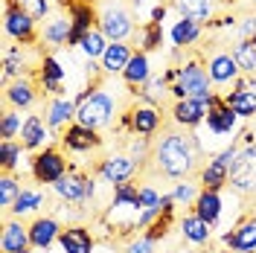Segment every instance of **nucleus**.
<instances>
[{
  "mask_svg": "<svg viewBox=\"0 0 256 253\" xmlns=\"http://www.w3.org/2000/svg\"><path fill=\"white\" fill-rule=\"evenodd\" d=\"M204 152L195 140L192 131L184 128H163L160 137L154 140L152 148V172L163 174L169 180H186L192 174H198V169L204 166Z\"/></svg>",
  "mask_w": 256,
  "mask_h": 253,
  "instance_id": "f257e3e1",
  "label": "nucleus"
},
{
  "mask_svg": "<svg viewBox=\"0 0 256 253\" xmlns=\"http://www.w3.org/2000/svg\"><path fill=\"white\" fill-rule=\"evenodd\" d=\"M76 122L94 128V131H105V128H114L116 120H120V102L116 96L111 94V88L102 79H90V84L76 94Z\"/></svg>",
  "mask_w": 256,
  "mask_h": 253,
  "instance_id": "f03ea898",
  "label": "nucleus"
},
{
  "mask_svg": "<svg viewBox=\"0 0 256 253\" xmlns=\"http://www.w3.org/2000/svg\"><path fill=\"white\" fill-rule=\"evenodd\" d=\"M169 96H172V102L175 99H201L210 108L222 102V94H216V84L201 58H186L184 64H178V82L169 84Z\"/></svg>",
  "mask_w": 256,
  "mask_h": 253,
  "instance_id": "7ed1b4c3",
  "label": "nucleus"
},
{
  "mask_svg": "<svg viewBox=\"0 0 256 253\" xmlns=\"http://www.w3.org/2000/svg\"><path fill=\"white\" fill-rule=\"evenodd\" d=\"M99 32L108 38V41H128L134 30H137V24H134V9L126 6V3H120V0H105L102 6H99Z\"/></svg>",
  "mask_w": 256,
  "mask_h": 253,
  "instance_id": "20e7f679",
  "label": "nucleus"
},
{
  "mask_svg": "<svg viewBox=\"0 0 256 253\" xmlns=\"http://www.w3.org/2000/svg\"><path fill=\"white\" fill-rule=\"evenodd\" d=\"M52 195L58 198V204H73V206H84L88 201L96 198V178L88 172L76 169L70 163V172L64 174L62 180H56L52 186Z\"/></svg>",
  "mask_w": 256,
  "mask_h": 253,
  "instance_id": "39448f33",
  "label": "nucleus"
},
{
  "mask_svg": "<svg viewBox=\"0 0 256 253\" xmlns=\"http://www.w3.org/2000/svg\"><path fill=\"white\" fill-rule=\"evenodd\" d=\"M67 172H70V160L64 158V152L58 146H47L44 152L32 154V160H30L32 180L41 184V186H52V184L62 180Z\"/></svg>",
  "mask_w": 256,
  "mask_h": 253,
  "instance_id": "423d86ee",
  "label": "nucleus"
},
{
  "mask_svg": "<svg viewBox=\"0 0 256 253\" xmlns=\"http://www.w3.org/2000/svg\"><path fill=\"white\" fill-rule=\"evenodd\" d=\"M140 172H143V166L131 158L128 152H111V154H105V158L96 163V174H99V180L108 184L111 190L114 186H120V184L134 180Z\"/></svg>",
  "mask_w": 256,
  "mask_h": 253,
  "instance_id": "0eeeda50",
  "label": "nucleus"
},
{
  "mask_svg": "<svg viewBox=\"0 0 256 253\" xmlns=\"http://www.w3.org/2000/svg\"><path fill=\"white\" fill-rule=\"evenodd\" d=\"M128 116V134L131 137H146V140H152L158 131H163V108L158 105H148V102H134V105H128L122 108Z\"/></svg>",
  "mask_w": 256,
  "mask_h": 253,
  "instance_id": "6e6552de",
  "label": "nucleus"
},
{
  "mask_svg": "<svg viewBox=\"0 0 256 253\" xmlns=\"http://www.w3.org/2000/svg\"><path fill=\"white\" fill-rule=\"evenodd\" d=\"M230 190L236 195H256V142L242 146L239 158L230 169Z\"/></svg>",
  "mask_w": 256,
  "mask_h": 253,
  "instance_id": "1a4fd4ad",
  "label": "nucleus"
},
{
  "mask_svg": "<svg viewBox=\"0 0 256 253\" xmlns=\"http://www.w3.org/2000/svg\"><path fill=\"white\" fill-rule=\"evenodd\" d=\"M41 58H44V56L30 52V47H24V44L6 47V52H3V79L15 82V79H26L30 73H38Z\"/></svg>",
  "mask_w": 256,
  "mask_h": 253,
  "instance_id": "9d476101",
  "label": "nucleus"
},
{
  "mask_svg": "<svg viewBox=\"0 0 256 253\" xmlns=\"http://www.w3.org/2000/svg\"><path fill=\"white\" fill-rule=\"evenodd\" d=\"M35 82H38V88H41V94L44 96H67V88H64V82H67V67L58 62V56H52V52H44V58H41V67H38V73H35Z\"/></svg>",
  "mask_w": 256,
  "mask_h": 253,
  "instance_id": "9b49d317",
  "label": "nucleus"
},
{
  "mask_svg": "<svg viewBox=\"0 0 256 253\" xmlns=\"http://www.w3.org/2000/svg\"><path fill=\"white\" fill-rule=\"evenodd\" d=\"M35 18H30L26 12H20L18 6H12L9 0H6V12H3V32H6V38H12L15 44H24V47H30L38 41V32H35Z\"/></svg>",
  "mask_w": 256,
  "mask_h": 253,
  "instance_id": "f8f14e48",
  "label": "nucleus"
},
{
  "mask_svg": "<svg viewBox=\"0 0 256 253\" xmlns=\"http://www.w3.org/2000/svg\"><path fill=\"white\" fill-rule=\"evenodd\" d=\"M58 140H62V148H67L70 154H90V152H99L102 142H105L99 131L82 126V122L67 126L62 134H58Z\"/></svg>",
  "mask_w": 256,
  "mask_h": 253,
  "instance_id": "ddd939ff",
  "label": "nucleus"
},
{
  "mask_svg": "<svg viewBox=\"0 0 256 253\" xmlns=\"http://www.w3.org/2000/svg\"><path fill=\"white\" fill-rule=\"evenodd\" d=\"M207 114L210 105L201 99H175L169 108V122L175 128H184V131H195V128L204 126Z\"/></svg>",
  "mask_w": 256,
  "mask_h": 253,
  "instance_id": "4468645a",
  "label": "nucleus"
},
{
  "mask_svg": "<svg viewBox=\"0 0 256 253\" xmlns=\"http://www.w3.org/2000/svg\"><path fill=\"white\" fill-rule=\"evenodd\" d=\"M239 122L242 120L236 116V111L224 102V96H222V102L210 108L201 131H207V134H212V137H222L224 142H233V134L239 131Z\"/></svg>",
  "mask_w": 256,
  "mask_h": 253,
  "instance_id": "2eb2a0df",
  "label": "nucleus"
},
{
  "mask_svg": "<svg viewBox=\"0 0 256 253\" xmlns=\"http://www.w3.org/2000/svg\"><path fill=\"white\" fill-rule=\"evenodd\" d=\"M204 64H207V73L216 88H227V84H236L242 79V70L230 50H212Z\"/></svg>",
  "mask_w": 256,
  "mask_h": 253,
  "instance_id": "dca6fc26",
  "label": "nucleus"
},
{
  "mask_svg": "<svg viewBox=\"0 0 256 253\" xmlns=\"http://www.w3.org/2000/svg\"><path fill=\"white\" fill-rule=\"evenodd\" d=\"M52 128L47 126V120L41 116V114H26V120H24V128H20V146L30 152V154H38V152H44L52 140Z\"/></svg>",
  "mask_w": 256,
  "mask_h": 253,
  "instance_id": "f3484780",
  "label": "nucleus"
},
{
  "mask_svg": "<svg viewBox=\"0 0 256 253\" xmlns=\"http://www.w3.org/2000/svg\"><path fill=\"white\" fill-rule=\"evenodd\" d=\"M222 248L233 253H256V218L248 216L222 233Z\"/></svg>",
  "mask_w": 256,
  "mask_h": 253,
  "instance_id": "a211bd4d",
  "label": "nucleus"
},
{
  "mask_svg": "<svg viewBox=\"0 0 256 253\" xmlns=\"http://www.w3.org/2000/svg\"><path fill=\"white\" fill-rule=\"evenodd\" d=\"M64 224L56 218V216H35L30 218V242H32V250H50L52 244H58L62 238Z\"/></svg>",
  "mask_w": 256,
  "mask_h": 253,
  "instance_id": "6ab92c4d",
  "label": "nucleus"
},
{
  "mask_svg": "<svg viewBox=\"0 0 256 253\" xmlns=\"http://www.w3.org/2000/svg\"><path fill=\"white\" fill-rule=\"evenodd\" d=\"M67 15H70V20H73V32H70L67 47L79 50L82 38H84L90 30H96V24H99V9L90 6V3H79V0H73L70 9H67Z\"/></svg>",
  "mask_w": 256,
  "mask_h": 253,
  "instance_id": "aec40b11",
  "label": "nucleus"
},
{
  "mask_svg": "<svg viewBox=\"0 0 256 253\" xmlns=\"http://www.w3.org/2000/svg\"><path fill=\"white\" fill-rule=\"evenodd\" d=\"M24 250H32L30 224L6 216L3 227H0V253H24Z\"/></svg>",
  "mask_w": 256,
  "mask_h": 253,
  "instance_id": "412c9836",
  "label": "nucleus"
},
{
  "mask_svg": "<svg viewBox=\"0 0 256 253\" xmlns=\"http://www.w3.org/2000/svg\"><path fill=\"white\" fill-rule=\"evenodd\" d=\"M38 82H32L30 76L26 79H15V82H6V90H3V102L6 108H15V111H30L32 105L38 102Z\"/></svg>",
  "mask_w": 256,
  "mask_h": 253,
  "instance_id": "4be33fe9",
  "label": "nucleus"
},
{
  "mask_svg": "<svg viewBox=\"0 0 256 253\" xmlns=\"http://www.w3.org/2000/svg\"><path fill=\"white\" fill-rule=\"evenodd\" d=\"M76 108H79L76 96H52L47 102V108H44V120L56 134H62L67 126L76 122Z\"/></svg>",
  "mask_w": 256,
  "mask_h": 253,
  "instance_id": "5701e85b",
  "label": "nucleus"
},
{
  "mask_svg": "<svg viewBox=\"0 0 256 253\" xmlns=\"http://www.w3.org/2000/svg\"><path fill=\"white\" fill-rule=\"evenodd\" d=\"M44 206H47V192L35 184H24V190L18 195L15 206H12V218H35V216H44Z\"/></svg>",
  "mask_w": 256,
  "mask_h": 253,
  "instance_id": "b1692460",
  "label": "nucleus"
},
{
  "mask_svg": "<svg viewBox=\"0 0 256 253\" xmlns=\"http://www.w3.org/2000/svg\"><path fill=\"white\" fill-rule=\"evenodd\" d=\"M178 233L192 248H210L212 244V224H207L195 212H186V216L178 218Z\"/></svg>",
  "mask_w": 256,
  "mask_h": 253,
  "instance_id": "393cba45",
  "label": "nucleus"
},
{
  "mask_svg": "<svg viewBox=\"0 0 256 253\" xmlns=\"http://www.w3.org/2000/svg\"><path fill=\"white\" fill-rule=\"evenodd\" d=\"M58 248H62V253H96L99 242L90 233V227H84V224H67L62 230Z\"/></svg>",
  "mask_w": 256,
  "mask_h": 253,
  "instance_id": "a878e982",
  "label": "nucleus"
},
{
  "mask_svg": "<svg viewBox=\"0 0 256 253\" xmlns=\"http://www.w3.org/2000/svg\"><path fill=\"white\" fill-rule=\"evenodd\" d=\"M224 102L236 111L239 120H256V94L248 88V79L244 76L233 84V90L224 94Z\"/></svg>",
  "mask_w": 256,
  "mask_h": 253,
  "instance_id": "bb28decb",
  "label": "nucleus"
},
{
  "mask_svg": "<svg viewBox=\"0 0 256 253\" xmlns=\"http://www.w3.org/2000/svg\"><path fill=\"white\" fill-rule=\"evenodd\" d=\"M169 6L178 12V18H190L198 24H212L218 12V0H172Z\"/></svg>",
  "mask_w": 256,
  "mask_h": 253,
  "instance_id": "cd10ccee",
  "label": "nucleus"
},
{
  "mask_svg": "<svg viewBox=\"0 0 256 253\" xmlns=\"http://www.w3.org/2000/svg\"><path fill=\"white\" fill-rule=\"evenodd\" d=\"M137 50L131 47L128 41H114V44H108V50H105V56H102V73L105 76H122V70L128 67V62H131V56H134Z\"/></svg>",
  "mask_w": 256,
  "mask_h": 253,
  "instance_id": "c85d7f7f",
  "label": "nucleus"
},
{
  "mask_svg": "<svg viewBox=\"0 0 256 253\" xmlns=\"http://www.w3.org/2000/svg\"><path fill=\"white\" fill-rule=\"evenodd\" d=\"M201 35H204V24L190 20V18H178L169 30V41L175 50H190L201 41Z\"/></svg>",
  "mask_w": 256,
  "mask_h": 253,
  "instance_id": "c756f323",
  "label": "nucleus"
},
{
  "mask_svg": "<svg viewBox=\"0 0 256 253\" xmlns=\"http://www.w3.org/2000/svg\"><path fill=\"white\" fill-rule=\"evenodd\" d=\"M192 212L195 216H201L207 224H216L222 222V212H224V198H222V192H216V190H201V195L195 198V204H192Z\"/></svg>",
  "mask_w": 256,
  "mask_h": 253,
  "instance_id": "7c9ffc66",
  "label": "nucleus"
},
{
  "mask_svg": "<svg viewBox=\"0 0 256 253\" xmlns=\"http://www.w3.org/2000/svg\"><path fill=\"white\" fill-rule=\"evenodd\" d=\"M152 76H154V73H152V62H148V52L137 50V52L131 56L128 67L122 70V82H126L131 90H137V88H143L146 82L152 79Z\"/></svg>",
  "mask_w": 256,
  "mask_h": 253,
  "instance_id": "2f4dec72",
  "label": "nucleus"
},
{
  "mask_svg": "<svg viewBox=\"0 0 256 253\" xmlns=\"http://www.w3.org/2000/svg\"><path fill=\"white\" fill-rule=\"evenodd\" d=\"M26 148L20 146V140H3L0 142V166H3V172H24V169H30V163H26Z\"/></svg>",
  "mask_w": 256,
  "mask_h": 253,
  "instance_id": "473e14b6",
  "label": "nucleus"
},
{
  "mask_svg": "<svg viewBox=\"0 0 256 253\" xmlns=\"http://www.w3.org/2000/svg\"><path fill=\"white\" fill-rule=\"evenodd\" d=\"M70 32H73V20L70 15L67 18H50L47 24H44V30H41V41L47 44V47H67V41H70Z\"/></svg>",
  "mask_w": 256,
  "mask_h": 253,
  "instance_id": "72a5a7b5",
  "label": "nucleus"
},
{
  "mask_svg": "<svg viewBox=\"0 0 256 253\" xmlns=\"http://www.w3.org/2000/svg\"><path fill=\"white\" fill-rule=\"evenodd\" d=\"M198 184H201V190L222 192L224 186H230V169H224L222 163H216V160L210 158L207 163L198 169Z\"/></svg>",
  "mask_w": 256,
  "mask_h": 253,
  "instance_id": "f704fd0d",
  "label": "nucleus"
},
{
  "mask_svg": "<svg viewBox=\"0 0 256 253\" xmlns=\"http://www.w3.org/2000/svg\"><path fill=\"white\" fill-rule=\"evenodd\" d=\"M230 52L239 64L242 76H256V38H236L230 44Z\"/></svg>",
  "mask_w": 256,
  "mask_h": 253,
  "instance_id": "c9c22d12",
  "label": "nucleus"
},
{
  "mask_svg": "<svg viewBox=\"0 0 256 253\" xmlns=\"http://www.w3.org/2000/svg\"><path fill=\"white\" fill-rule=\"evenodd\" d=\"M20 190H24V184H20V174L3 172V178H0V210H3V218L12 212V206H15Z\"/></svg>",
  "mask_w": 256,
  "mask_h": 253,
  "instance_id": "e433bc0d",
  "label": "nucleus"
},
{
  "mask_svg": "<svg viewBox=\"0 0 256 253\" xmlns=\"http://www.w3.org/2000/svg\"><path fill=\"white\" fill-rule=\"evenodd\" d=\"M134 96H140V102H148V105H158L163 108V99L169 96V82L163 79V76H152V79L146 82L140 90H131Z\"/></svg>",
  "mask_w": 256,
  "mask_h": 253,
  "instance_id": "4c0bfd02",
  "label": "nucleus"
},
{
  "mask_svg": "<svg viewBox=\"0 0 256 253\" xmlns=\"http://www.w3.org/2000/svg\"><path fill=\"white\" fill-rule=\"evenodd\" d=\"M108 38L99 32V26L96 30H90L84 38H82V44H79V52L84 56V62H102V56H105V50H108Z\"/></svg>",
  "mask_w": 256,
  "mask_h": 253,
  "instance_id": "58836bf2",
  "label": "nucleus"
},
{
  "mask_svg": "<svg viewBox=\"0 0 256 253\" xmlns=\"http://www.w3.org/2000/svg\"><path fill=\"white\" fill-rule=\"evenodd\" d=\"M160 44H163V24L146 20L143 26L137 30V50L152 52V50H160Z\"/></svg>",
  "mask_w": 256,
  "mask_h": 253,
  "instance_id": "ea45409f",
  "label": "nucleus"
},
{
  "mask_svg": "<svg viewBox=\"0 0 256 253\" xmlns=\"http://www.w3.org/2000/svg\"><path fill=\"white\" fill-rule=\"evenodd\" d=\"M169 195H172L175 206H192L195 204V198L201 195V184L192 180V178H186V180H175L172 190H169Z\"/></svg>",
  "mask_w": 256,
  "mask_h": 253,
  "instance_id": "a19ab883",
  "label": "nucleus"
},
{
  "mask_svg": "<svg viewBox=\"0 0 256 253\" xmlns=\"http://www.w3.org/2000/svg\"><path fill=\"white\" fill-rule=\"evenodd\" d=\"M24 120H26V116H20V111H15V108H6V111H3V116H0V137H3V140H20Z\"/></svg>",
  "mask_w": 256,
  "mask_h": 253,
  "instance_id": "79ce46f5",
  "label": "nucleus"
},
{
  "mask_svg": "<svg viewBox=\"0 0 256 253\" xmlns=\"http://www.w3.org/2000/svg\"><path fill=\"white\" fill-rule=\"evenodd\" d=\"M122 253H158V242L148 238L146 233H134V236L126 238Z\"/></svg>",
  "mask_w": 256,
  "mask_h": 253,
  "instance_id": "37998d69",
  "label": "nucleus"
},
{
  "mask_svg": "<svg viewBox=\"0 0 256 253\" xmlns=\"http://www.w3.org/2000/svg\"><path fill=\"white\" fill-rule=\"evenodd\" d=\"M12 6H18L20 12H26L35 20H47L50 15V0H9Z\"/></svg>",
  "mask_w": 256,
  "mask_h": 253,
  "instance_id": "c03bdc74",
  "label": "nucleus"
},
{
  "mask_svg": "<svg viewBox=\"0 0 256 253\" xmlns=\"http://www.w3.org/2000/svg\"><path fill=\"white\" fill-rule=\"evenodd\" d=\"M236 32H239V38H256V12H248V15L239 18V26H236Z\"/></svg>",
  "mask_w": 256,
  "mask_h": 253,
  "instance_id": "a18cd8bd",
  "label": "nucleus"
},
{
  "mask_svg": "<svg viewBox=\"0 0 256 253\" xmlns=\"http://www.w3.org/2000/svg\"><path fill=\"white\" fill-rule=\"evenodd\" d=\"M207 26H212V30H236V26H239V18L236 15H222V18H216L212 24H207Z\"/></svg>",
  "mask_w": 256,
  "mask_h": 253,
  "instance_id": "49530a36",
  "label": "nucleus"
},
{
  "mask_svg": "<svg viewBox=\"0 0 256 253\" xmlns=\"http://www.w3.org/2000/svg\"><path fill=\"white\" fill-rule=\"evenodd\" d=\"M166 12H169V6H163V3H160V6H154V9H152V18H148V20H154V24H163Z\"/></svg>",
  "mask_w": 256,
  "mask_h": 253,
  "instance_id": "de8ad7c7",
  "label": "nucleus"
},
{
  "mask_svg": "<svg viewBox=\"0 0 256 253\" xmlns=\"http://www.w3.org/2000/svg\"><path fill=\"white\" fill-rule=\"evenodd\" d=\"M146 3H148V0H128V6H131L134 12H140V9H143Z\"/></svg>",
  "mask_w": 256,
  "mask_h": 253,
  "instance_id": "09e8293b",
  "label": "nucleus"
},
{
  "mask_svg": "<svg viewBox=\"0 0 256 253\" xmlns=\"http://www.w3.org/2000/svg\"><path fill=\"white\" fill-rule=\"evenodd\" d=\"M244 79H248V88L256 94V76H244Z\"/></svg>",
  "mask_w": 256,
  "mask_h": 253,
  "instance_id": "8fccbe9b",
  "label": "nucleus"
},
{
  "mask_svg": "<svg viewBox=\"0 0 256 253\" xmlns=\"http://www.w3.org/2000/svg\"><path fill=\"white\" fill-rule=\"evenodd\" d=\"M163 253H186V250H180V248H172V250H163Z\"/></svg>",
  "mask_w": 256,
  "mask_h": 253,
  "instance_id": "3c124183",
  "label": "nucleus"
},
{
  "mask_svg": "<svg viewBox=\"0 0 256 253\" xmlns=\"http://www.w3.org/2000/svg\"><path fill=\"white\" fill-rule=\"evenodd\" d=\"M216 253H233V250H227V248H218V250H216Z\"/></svg>",
  "mask_w": 256,
  "mask_h": 253,
  "instance_id": "603ef678",
  "label": "nucleus"
},
{
  "mask_svg": "<svg viewBox=\"0 0 256 253\" xmlns=\"http://www.w3.org/2000/svg\"><path fill=\"white\" fill-rule=\"evenodd\" d=\"M79 3H90V6H94V3H99V0H79Z\"/></svg>",
  "mask_w": 256,
  "mask_h": 253,
  "instance_id": "864d4df0",
  "label": "nucleus"
},
{
  "mask_svg": "<svg viewBox=\"0 0 256 253\" xmlns=\"http://www.w3.org/2000/svg\"><path fill=\"white\" fill-rule=\"evenodd\" d=\"M24 253H32V250H24Z\"/></svg>",
  "mask_w": 256,
  "mask_h": 253,
  "instance_id": "5fc2aeb1",
  "label": "nucleus"
},
{
  "mask_svg": "<svg viewBox=\"0 0 256 253\" xmlns=\"http://www.w3.org/2000/svg\"><path fill=\"white\" fill-rule=\"evenodd\" d=\"M254 6H256V0H254Z\"/></svg>",
  "mask_w": 256,
  "mask_h": 253,
  "instance_id": "6e6d98bb",
  "label": "nucleus"
},
{
  "mask_svg": "<svg viewBox=\"0 0 256 253\" xmlns=\"http://www.w3.org/2000/svg\"><path fill=\"white\" fill-rule=\"evenodd\" d=\"M230 3H233V0H230Z\"/></svg>",
  "mask_w": 256,
  "mask_h": 253,
  "instance_id": "4d7b16f0",
  "label": "nucleus"
}]
</instances>
